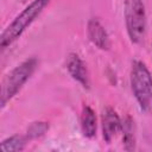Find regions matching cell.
Masks as SVG:
<instances>
[{"mask_svg": "<svg viewBox=\"0 0 152 152\" xmlns=\"http://www.w3.org/2000/svg\"><path fill=\"white\" fill-rule=\"evenodd\" d=\"M51 0H32L4 30L0 38V48L5 50L12 45L20 36L27 30V27L39 17L44 8Z\"/></svg>", "mask_w": 152, "mask_h": 152, "instance_id": "6da1fadb", "label": "cell"}, {"mask_svg": "<svg viewBox=\"0 0 152 152\" xmlns=\"http://www.w3.org/2000/svg\"><path fill=\"white\" fill-rule=\"evenodd\" d=\"M129 83L140 109L146 114H152V75L144 62L132 63Z\"/></svg>", "mask_w": 152, "mask_h": 152, "instance_id": "7a4b0ae2", "label": "cell"}, {"mask_svg": "<svg viewBox=\"0 0 152 152\" xmlns=\"http://www.w3.org/2000/svg\"><path fill=\"white\" fill-rule=\"evenodd\" d=\"M38 66V59L36 57H30L18 64L14 69H12L1 83L0 91V107L1 109L6 106V103L12 100L23 88V86L30 80Z\"/></svg>", "mask_w": 152, "mask_h": 152, "instance_id": "3957f363", "label": "cell"}, {"mask_svg": "<svg viewBox=\"0 0 152 152\" xmlns=\"http://www.w3.org/2000/svg\"><path fill=\"white\" fill-rule=\"evenodd\" d=\"M124 15L127 34L132 43L141 44L146 36L147 19L142 0H125Z\"/></svg>", "mask_w": 152, "mask_h": 152, "instance_id": "277c9868", "label": "cell"}, {"mask_svg": "<svg viewBox=\"0 0 152 152\" xmlns=\"http://www.w3.org/2000/svg\"><path fill=\"white\" fill-rule=\"evenodd\" d=\"M101 126H102V137L106 142H112L122 128V120L120 119L116 110L112 107H106L102 110L101 115Z\"/></svg>", "mask_w": 152, "mask_h": 152, "instance_id": "5b68a950", "label": "cell"}, {"mask_svg": "<svg viewBox=\"0 0 152 152\" xmlns=\"http://www.w3.org/2000/svg\"><path fill=\"white\" fill-rule=\"evenodd\" d=\"M65 68L69 72V75L77 81L83 88L89 89L90 87V80H89V72L84 64V62L81 59V57L77 53H69L65 62Z\"/></svg>", "mask_w": 152, "mask_h": 152, "instance_id": "8992f818", "label": "cell"}, {"mask_svg": "<svg viewBox=\"0 0 152 152\" xmlns=\"http://www.w3.org/2000/svg\"><path fill=\"white\" fill-rule=\"evenodd\" d=\"M87 34L93 45L99 48L100 50H109L110 39L108 32L100 23L97 18H90L87 24Z\"/></svg>", "mask_w": 152, "mask_h": 152, "instance_id": "52a82bcc", "label": "cell"}, {"mask_svg": "<svg viewBox=\"0 0 152 152\" xmlns=\"http://www.w3.org/2000/svg\"><path fill=\"white\" fill-rule=\"evenodd\" d=\"M80 122H81V129L83 135L88 139H93L96 135L97 121H96V114L94 109L88 104H84L82 107Z\"/></svg>", "mask_w": 152, "mask_h": 152, "instance_id": "ba28073f", "label": "cell"}, {"mask_svg": "<svg viewBox=\"0 0 152 152\" xmlns=\"http://www.w3.org/2000/svg\"><path fill=\"white\" fill-rule=\"evenodd\" d=\"M122 145L127 151H133L135 148V125L134 120L127 115L122 120Z\"/></svg>", "mask_w": 152, "mask_h": 152, "instance_id": "9c48e42d", "label": "cell"}, {"mask_svg": "<svg viewBox=\"0 0 152 152\" xmlns=\"http://www.w3.org/2000/svg\"><path fill=\"white\" fill-rule=\"evenodd\" d=\"M26 141H27L26 135L14 134L4 139L0 142V150L4 152H19L25 148Z\"/></svg>", "mask_w": 152, "mask_h": 152, "instance_id": "30bf717a", "label": "cell"}, {"mask_svg": "<svg viewBox=\"0 0 152 152\" xmlns=\"http://www.w3.org/2000/svg\"><path fill=\"white\" fill-rule=\"evenodd\" d=\"M49 129V124L45 121H36L32 122L26 132V138L27 140H32V139H37L42 135H44Z\"/></svg>", "mask_w": 152, "mask_h": 152, "instance_id": "8fae6325", "label": "cell"}]
</instances>
